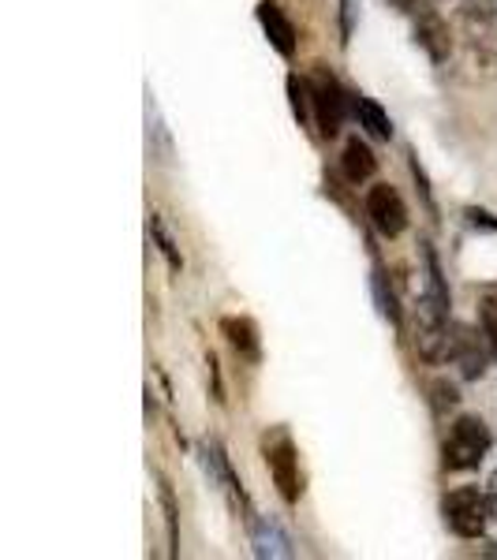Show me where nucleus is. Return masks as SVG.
<instances>
[{
	"mask_svg": "<svg viewBox=\"0 0 497 560\" xmlns=\"http://www.w3.org/2000/svg\"><path fill=\"white\" fill-rule=\"evenodd\" d=\"M367 217L385 240H396L408 229V206H404V198L390 184H374L367 191Z\"/></svg>",
	"mask_w": 497,
	"mask_h": 560,
	"instance_id": "423d86ee",
	"label": "nucleus"
},
{
	"mask_svg": "<svg viewBox=\"0 0 497 560\" xmlns=\"http://www.w3.org/2000/svg\"><path fill=\"white\" fill-rule=\"evenodd\" d=\"M490 427L475 415H464L456 419L446 433V445H441V464L449 471H475L478 464L490 453Z\"/></svg>",
	"mask_w": 497,
	"mask_h": 560,
	"instance_id": "7ed1b4c3",
	"label": "nucleus"
},
{
	"mask_svg": "<svg viewBox=\"0 0 497 560\" xmlns=\"http://www.w3.org/2000/svg\"><path fill=\"white\" fill-rule=\"evenodd\" d=\"M340 168H345V176L351 179V184H363V179L374 176L378 161H374V153H370V147L363 139H348L345 158H340Z\"/></svg>",
	"mask_w": 497,
	"mask_h": 560,
	"instance_id": "ddd939ff",
	"label": "nucleus"
},
{
	"mask_svg": "<svg viewBox=\"0 0 497 560\" xmlns=\"http://www.w3.org/2000/svg\"><path fill=\"white\" fill-rule=\"evenodd\" d=\"M374 295H378V311H382L390 322H401V314H396V300H393V288H385L382 269H374Z\"/></svg>",
	"mask_w": 497,
	"mask_h": 560,
	"instance_id": "2eb2a0df",
	"label": "nucleus"
},
{
	"mask_svg": "<svg viewBox=\"0 0 497 560\" xmlns=\"http://www.w3.org/2000/svg\"><path fill=\"white\" fill-rule=\"evenodd\" d=\"M415 45L434 60V65H446L449 52H453V34H449V23L441 20L438 12L423 8L419 20H415Z\"/></svg>",
	"mask_w": 497,
	"mask_h": 560,
	"instance_id": "6e6552de",
	"label": "nucleus"
},
{
	"mask_svg": "<svg viewBox=\"0 0 497 560\" xmlns=\"http://www.w3.org/2000/svg\"><path fill=\"white\" fill-rule=\"evenodd\" d=\"M441 512H446V523L460 538H483L486 520H490V497L478 493V486H460L446 497Z\"/></svg>",
	"mask_w": 497,
	"mask_h": 560,
	"instance_id": "39448f33",
	"label": "nucleus"
},
{
	"mask_svg": "<svg viewBox=\"0 0 497 560\" xmlns=\"http://www.w3.org/2000/svg\"><path fill=\"white\" fill-rule=\"evenodd\" d=\"M255 15H258L262 31H266L269 45H274L281 57H296V26L285 15V8L277 4V0H262L255 8Z\"/></svg>",
	"mask_w": 497,
	"mask_h": 560,
	"instance_id": "1a4fd4ad",
	"label": "nucleus"
},
{
	"mask_svg": "<svg viewBox=\"0 0 497 560\" xmlns=\"http://www.w3.org/2000/svg\"><path fill=\"white\" fill-rule=\"evenodd\" d=\"M221 332L229 337V345L236 348L240 359H247V363H258L262 340H258L255 322H251V318H221Z\"/></svg>",
	"mask_w": 497,
	"mask_h": 560,
	"instance_id": "9b49d317",
	"label": "nucleus"
},
{
	"mask_svg": "<svg viewBox=\"0 0 497 560\" xmlns=\"http://www.w3.org/2000/svg\"><path fill=\"white\" fill-rule=\"evenodd\" d=\"M251 541H255V553L258 557H292V541L274 520H258L251 527Z\"/></svg>",
	"mask_w": 497,
	"mask_h": 560,
	"instance_id": "f8f14e48",
	"label": "nucleus"
},
{
	"mask_svg": "<svg viewBox=\"0 0 497 560\" xmlns=\"http://www.w3.org/2000/svg\"><path fill=\"white\" fill-rule=\"evenodd\" d=\"M150 229H153V240H158V243H161V250H165L169 266H173V269H180V266H184V261H180V255H176V247H173V243H169L165 229H161V221H153Z\"/></svg>",
	"mask_w": 497,
	"mask_h": 560,
	"instance_id": "dca6fc26",
	"label": "nucleus"
},
{
	"mask_svg": "<svg viewBox=\"0 0 497 560\" xmlns=\"http://www.w3.org/2000/svg\"><path fill=\"white\" fill-rule=\"evenodd\" d=\"M307 90H311V108H314V128L322 139H337L345 128V116L351 108V94H345V86L337 83L330 68L314 65L307 75Z\"/></svg>",
	"mask_w": 497,
	"mask_h": 560,
	"instance_id": "f03ea898",
	"label": "nucleus"
},
{
	"mask_svg": "<svg viewBox=\"0 0 497 560\" xmlns=\"http://www.w3.org/2000/svg\"><path fill=\"white\" fill-rule=\"evenodd\" d=\"M490 355L494 351H490V345H486V337H478V332H472L467 325H453V351H449V359L460 366V374L483 377Z\"/></svg>",
	"mask_w": 497,
	"mask_h": 560,
	"instance_id": "0eeeda50",
	"label": "nucleus"
},
{
	"mask_svg": "<svg viewBox=\"0 0 497 560\" xmlns=\"http://www.w3.org/2000/svg\"><path fill=\"white\" fill-rule=\"evenodd\" d=\"M467 221H472V224H483V229H494V232H497V221H494V217L486 213V210H467Z\"/></svg>",
	"mask_w": 497,
	"mask_h": 560,
	"instance_id": "f3484780",
	"label": "nucleus"
},
{
	"mask_svg": "<svg viewBox=\"0 0 497 560\" xmlns=\"http://www.w3.org/2000/svg\"><path fill=\"white\" fill-rule=\"evenodd\" d=\"M393 8H401V12H415V4H419V0H390Z\"/></svg>",
	"mask_w": 497,
	"mask_h": 560,
	"instance_id": "6ab92c4d",
	"label": "nucleus"
},
{
	"mask_svg": "<svg viewBox=\"0 0 497 560\" xmlns=\"http://www.w3.org/2000/svg\"><path fill=\"white\" fill-rule=\"evenodd\" d=\"M486 497H490V520H497V471L490 478V486H486Z\"/></svg>",
	"mask_w": 497,
	"mask_h": 560,
	"instance_id": "a211bd4d",
	"label": "nucleus"
},
{
	"mask_svg": "<svg viewBox=\"0 0 497 560\" xmlns=\"http://www.w3.org/2000/svg\"><path fill=\"white\" fill-rule=\"evenodd\" d=\"M478 329H483L486 345H490L494 359H497V303L486 300L483 306H478Z\"/></svg>",
	"mask_w": 497,
	"mask_h": 560,
	"instance_id": "4468645a",
	"label": "nucleus"
},
{
	"mask_svg": "<svg viewBox=\"0 0 497 560\" xmlns=\"http://www.w3.org/2000/svg\"><path fill=\"white\" fill-rule=\"evenodd\" d=\"M412 345L427 363H446L453 351V329H449V306H441L434 295H423L412 306Z\"/></svg>",
	"mask_w": 497,
	"mask_h": 560,
	"instance_id": "f257e3e1",
	"label": "nucleus"
},
{
	"mask_svg": "<svg viewBox=\"0 0 497 560\" xmlns=\"http://www.w3.org/2000/svg\"><path fill=\"white\" fill-rule=\"evenodd\" d=\"M262 456H266V467L274 475L277 493L285 497L288 504H296L303 497V475H300V453L292 445V433L285 427H274L262 438Z\"/></svg>",
	"mask_w": 497,
	"mask_h": 560,
	"instance_id": "20e7f679",
	"label": "nucleus"
},
{
	"mask_svg": "<svg viewBox=\"0 0 497 560\" xmlns=\"http://www.w3.org/2000/svg\"><path fill=\"white\" fill-rule=\"evenodd\" d=\"M351 113L359 116V128H363L370 139H393V120L374 97L367 94H351Z\"/></svg>",
	"mask_w": 497,
	"mask_h": 560,
	"instance_id": "9d476101",
	"label": "nucleus"
}]
</instances>
